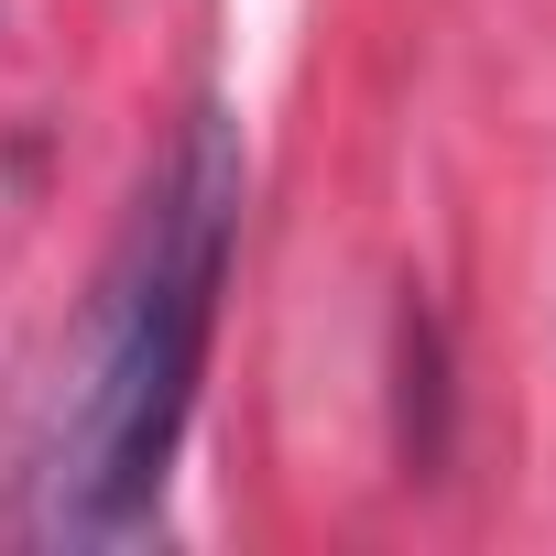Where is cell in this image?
<instances>
[{"mask_svg": "<svg viewBox=\"0 0 556 556\" xmlns=\"http://www.w3.org/2000/svg\"><path fill=\"white\" fill-rule=\"evenodd\" d=\"M240 197H251L240 121L186 110L99 262V285L77 295L55 382L34 404L23 502H12L23 545H142L164 523V480L207 382L229 251H240Z\"/></svg>", "mask_w": 556, "mask_h": 556, "instance_id": "cell-1", "label": "cell"}]
</instances>
